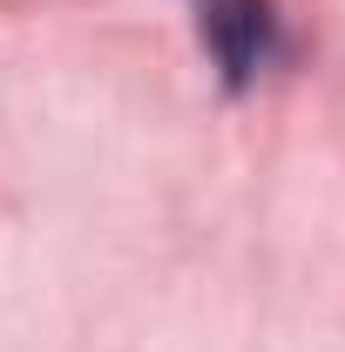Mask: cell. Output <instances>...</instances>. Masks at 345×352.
Returning a JSON list of instances; mask_svg holds the SVG:
<instances>
[]
</instances>
